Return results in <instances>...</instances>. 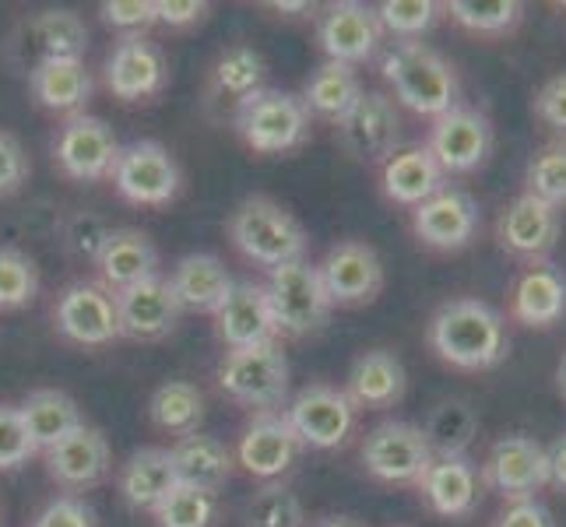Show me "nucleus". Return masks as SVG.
Wrapping results in <instances>:
<instances>
[{
	"instance_id": "nucleus-1",
	"label": "nucleus",
	"mask_w": 566,
	"mask_h": 527,
	"mask_svg": "<svg viewBox=\"0 0 566 527\" xmlns=\"http://www.w3.org/2000/svg\"><path fill=\"white\" fill-rule=\"evenodd\" d=\"M429 345L437 356L454 366L479 373V369H493L506 356V324L500 309H493L482 299H451L437 309L429 320Z\"/></svg>"
},
{
	"instance_id": "nucleus-2",
	"label": "nucleus",
	"mask_w": 566,
	"mask_h": 527,
	"mask_svg": "<svg viewBox=\"0 0 566 527\" xmlns=\"http://www.w3.org/2000/svg\"><path fill=\"white\" fill-rule=\"evenodd\" d=\"M229 236L247 261L261 264L268 271L306 261L310 236L296 222V214L282 208L279 201L253 193L229 219Z\"/></svg>"
},
{
	"instance_id": "nucleus-3",
	"label": "nucleus",
	"mask_w": 566,
	"mask_h": 527,
	"mask_svg": "<svg viewBox=\"0 0 566 527\" xmlns=\"http://www.w3.org/2000/svg\"><path fill=\"white\" fill-rule=\"evenodd\" d=\"M384 77L395 99L419 116H443L458 106V74L426 43H398L384 56Z\"/></svg>"
},
{
	"instance_id": "nucleus-4",
	"label": "nucleus",
	"mask_w": 566,
	"mask_h": 527,
	"mask_svg": "<svg viewBox=\"0 0 566 527\" xmlns=\"http://www.w3.org/2000/svg\"><path fill=\"white\" fill-rule=\"evenodd\" d=\"M264 292H268L271 317H275V330L282 338L317 335L331 317V306H335L321 282L317 264L310 261L275 267Z\"/></svg>"
},
{
	"instance_id": "nucleus-5",
	"label": "nucleus",
	"mask_w": 566,
	"mask_h": 527,
	"mask_svg": "<svg viewBox=\"0 0 566 527\" xmlns=\"http://www.w3.org/2000/svg\"><path fill=\"white\" fill-rule=\"evenodd\" d=\"M237 130L250 151L285 155L310 138V113L300 95L261 88L237 106Z\"/></svg>"
},
{
	"instance_id": "nucleus-6",
	"label": "nucleus",
	"mask_w": 566,
	"mask_h": 527,
	"mask_svg": "<svg viewBox=\"0 0 566 527\" xmlns=\"http://www.w3.org/2000/svg\"><path fill=\"white\" fill-rule=\"evenodd\" d=\"M219 387L232 401H240L258 412H271L289 394V362L279 341L229 348L219 362Z\"/></svg>"
},
{
	"instance_id": "nucleus-7",
	"label": "nucleus",
	"mask_w": 566,
	"mask_h": 527,
	"mask_svg": "<svg viewBox=\"0 0 566 527\" xmlns=\"http://www.w3.org/2000/svg\"><path fill=\"white\" fill-rule=\"evenodd\" d=\"M180 166L159 141H134L120 148L113 169V187L124 201L142 208H163L180 193Z\"/></svg>"
},
{
	"instance_id": "nucleus-8",
	"label": "nucleus",
	"mask_w": 566,
	"mask_h": 527,
	"mask_svg": "<svg viewBox=\"0 0 566 527\" xmlns=\"http://www.w3.org/2000/svg\"><path fill=\"white\" fill-rule=\"evenodd\" d=\"M363 464L366 472L390 482V485H419L426 467L433 464V451L412 422H380L363 440Z\"/></svg>"
},
{
	"instance_id": "nucleus-9",
	"label": "nucleus",
	"mask_w": 566,
	"mask_h": 527,
	"mask_svg": "<svg viewBox=\"0 0 566 527\" xmlns=\"http://www.w3.org/2000/svg\"><path fill=\"white\" fill-rule=\"evenodd\" d=\"M289 425L296 429L303 446L314 451H335L356 429V404L345 398V390L327 387V383H310L292 398Z\"/></svg>"
},
{
	"instance_id": "nucleus-10",
	"label": "nucleus",
	"mask_w": 566,
	"mask_h": 527,
	"mask_svg": "<svg viewBox=\"0 0 566 527\" xmlns=\"http://www.w3.org/2000/svg\"><path fill=\"white\" fill-rule=\"evenodd\" d=\"M338 134L356 162L384 166L401 141V116L395 99L387 92H363L359 103L338 120Z\"/></svg>"
},
{
	"instance_id": "nucleus-11",
	"label": "nucleus",
	"mask_w": 566,
	"mask_h": 527,
	"mask_svg": "<svg viewBox=\"0 0 566 527\" xmlns=\"http://www.w3.org/2000/svg\"><path fill=\"white\" fill-rule=\"evenodd\" d=\"M53 155H56V166H61L71 180L95 183L113 176L116 159H120V145H116V134L106 120L77 113L61 127V134H56Z\"/></svg>"
},
{
	"instance_id": "nucleus-12",
	"label": "nucleus",
	"mask_w": 566,
	"mask_h": 527,
	"mask_svg": "<svg viewBox=\"0 0 566 527\" xmlns=\"http://www.w3.org/2000/svg\"><path fill=\"white\" fill-rule=\"evenodd\" d=\"M321 282L335 306H366L384 288L380 253L363 240H342L327 250L324 264H317Z\"/></svg>"
},
{
	"instance_id": "nucleus-13",
	"label": "nucleus",
	"mask_w": 566,
	"mask_h": 527,
	"mask_svg": "<svg viewBox=\"0 0 566 527\" xmlns=\"http://www.w3.org/2000/svg\"><path fill=\"white\" fill-rule=\"evenodd\" d=\"M479 478L511 503L535 499V493L549 485V457H545V446L532 436H503L493 443Z\"/></svg>"
},
{
	"instance_id": "nucleus-14",
	"label": "nucleus",
	"mask_w": 566,
	"mask_h": 527,
	"mask_svg": "<svg viewBox=\"0 0 566 527\" xmlns=\"http://www.w3.org/2000/svg\"><path fill=\"white\" fill-rule=\"evenodd\" d=\"M426 148L443 172H472L490 159L493 124H490V116L479 109L454 106L451 113L437 116Z\"/></svg>"
},
{
	"instance_id": "nucleus-15",
	"label": "nucleus",
	"mask_w": 566,
	"mask_h": 527,
	"mask_svg": "<svg viewBox=\"0 0 566 527\" xmlns=\"http://www.w3.org/2000/svg\"><path fill=\"white\" fill-rule=\"evenodd\" d=\"M56 330L88 348H103L120 338V317H116V296L109 288L92 282H74L56 299Z\"/></svg>"
},
{
	"instance_id": "nucleus-16",
	"label": "nucleus",
	"mask_w": 566,
	"mask_h": 527,
	"mask_svg": "<svg viewBox=\"0 0 566 527\" xmlns=\"http://www.w3.org/2000/svg\"><path fill=\"white\" fill-rule=\"evenodd\" d=\"M169 82V64L159 43L148 35H124L106 56V88L124 103L159 95Z\"/></svg>"
},
{
	"instance_id": "nucleus-17",
	"label": "nucleus",
	"mask_w": 566,
	"mask_h": 527,
	"mask_svg": "<svg viewBox=\"0 0 566 527\" xmlns=\"http://www.w3.org/2000/svg\"><path fill=\"white\" fill-rule=\"evenodd\" d=\"M184 306L172 296V285L163 275H151L138 285L116 292V317H120V335L134 341H159L172 335L180 324Z\"/></svg>"
},
{
	"instance_id": "nucleus-18",
	"label": "nucleus",
	"mask_w": 566,
	"mask_h": 527,
	"mask_svg": "<svg viewBox=\"0 0 566 527\" xmlns=\"http://www.w3.org/2000/svg\"><path fill=\"white\" fill-rule=\"evenodd\" d=\"M321 50L327 53V61L335 64H359L369 61L377 53L384 29L374 8L359 4V0H342V4H331L317 25Z\"/></svg>"
},
{
	"instance_id": "nucleus-19",
	"label": "nucleus",
	"mask_w": 566,
	"mask_h": 527,
	"mask_svg": "<svg viewBox=\"0 0 566 527\" xmlns=\"http://www.w3.org/2000/svg\"><path fill=\"white\" fill-rule=\"evenodd\" d=\"M303 443L296 429L289 425L285 412H258L240 436L237 461L253 478H279L296 464Z\"/></svg>"
},
{
	"instance_id": "nucleus-20",
	"label": "nucleus",
	"mask_w": 566,
	"mask_h": 527,
	"mask_svg": "<svg viewBox=\"0 0 566 527\" xmlns=\"http://www.w3.org/2000/svg\"><path fill=\"white\" fill-rule=\"evenodd\" d=\"M14 46L22 50L29 71L53 61H82L88 50V29L74 11H39L22 25Z\"/></svg>"
},
{
	"instance_id": "nucleus-21",
	"label": "nucleus",
	"mask_w": 566,
	"mask_h": 527,
	"mask_svg": "<svg viewBox=\"0 0 566 527\" xmlns=\"http://www.w3.org/2000/svg\"><path fill=\"white\" fill-rule=\"evenodd\" d=\"M416 236L433 250H461L475 240L479 232V204L464 190H440L419 208H412Z\"/></svg>"
},
{
	"instance_id": "nucleus-22",
	"label": "nucleus",
	"mask_w": 566,
	"mask_h": 527,
	"mask_svg": "<svg viewBox=\"0 0 566 527\" xmlns=\"http://www.w3.org/2000/svg\"><path fill=\"white\" fill-rule=\"evenodd\" d=\"M214 330L229 348H250L279 341L268 292L258 282H232L226 303L214 309Z\"/></svg>"
},
{
	"instance_id": "nucleus-23",
	"label": "nucleus",
	"mask_w": 566,
	"mask_h": 527,
	"mask_svg": "<svg viewBox=\"0 0 566 527\" xmlns=\"http://www.w3.org/2000/svg\"><path fill=\"white\" fill-rule=\"evenodd\" d=\"M109 443L95 425L74 429L67 440L46 451V472L64 489H92L109 475Z\"/></svg>"
},
{
	"instance_id": "nucleus-24",
	"label": "nucleus",
	"mask_w": 566,
	"mask_h": 527,
	"mask_svg": "<svg viewBox=\"0 0 566 527\" xmlns=\"http://www.w3.org/2000/svg\"><path fill=\"white\" fill-rule=\"evenodd\" d=\"M496 236H500V246L511 250L514 257L538 261L559 240V211L553 204L532 198V193H521V198L500 214Z\"/></svg>"
},
{
	"instance_id": "nucleus-25",
	"label": "nucleus",
	"mask_w": 566,
	"mask_h": 527,
	"mask_svg": "<svg viewBox=\"0 0 566 527\" xmlns=\"http://www.w3.org/2000/svg\"><path fill=\"white\" fill-rule=\"evenodd\" d=\"M405 387H408V373L395 351L369 348L348 369L345 398L356 404V412L359 408L384 412V408H395L405 398Z\"/></svg>"
},
{
	"instance_id": "nucleus-26",
	"label": "nucleus",
	"mask_w": 566,
	"mask_h": 527,
	"mask_svg": "<svg viewBox=\"0 0 566 527\" xmlns=\"http://www.w3.org/2000/svg\"><path fill=\"white\" fill-rule=\"evenodd\" d=\"M479 472L468 457H433L419 478L422 499L440 517H468L479 503Z\"/></svg>"
},
{
	"instance_id": "nucleus-27",
	"label": "nucleus",
	"mask_w": 566,
	"mask_h": 527,
	"mask_svg": "<svg viewBox=\"0 0 566 527\" xmlns=\"http://www.w3.org/2000/svg\"><path fill=\"white\" fill-rule=\"evenodd\" d=\"M177 485V464H172V454L163 451V446L134 451L124 461L120 475H116V489H120L124 503L134 506V510H155Z\"/></svg>"
},
{
	"instance_id": "nucleus-28",
	"label": "nucleus",
	"mask_w": 566,
	"mask_h": 527,
	"mask_svg": "<svg viewBox=\"0 0 566 527\" xmlns=\"http://www.w3.org/2000/svg\"><path fill=\"white\" fill-rule=\"evenodd\" d=\"M443 176L447 172L437 166L429 148L416 145V148H405V151L390 155V159L384 162L380 183H384L387 201H395L401 208H419L422 201H429L433 193L443 190Z\"/></svg>"
},
{
	"instance_id": "nucleus-29",
	"label": "nucleus",
	"mask_w": 566,
	"mask_h": 527,
	"mask_svg": "<svg viewBox=\"0 0 566 527\" xmlns=\"http://www.w3.org/2000/svg\"><path fill=\"white\" fill-rule=\"evenodd\" d=\"M95 267H99V275H103V288L124 292L155 275L159 250H155V243L142 229H113Z\"/></svg>"
},
{
	"instance_id": "nucleus-30",
	"label": "nucleus",
	"mask_w": 566,
	"mask_h": 527,
	"mask_svg": "<svg viewBox=\"0 0 566 527\" xmlns=\"http://www.w3.org/2000/svg\"><path fill=\"white\" fill-rule=\"evenodd\" d=\"M172 296L180 299L184 309H198V314H214L232 288V275L214 253H187V257L172 267Z\"/></svg>"
},
{
	"instance_id": "nucleus-31",
	"label": "nucleus",
	"mask_w": 566,
	"mask_h": 527,
	"mask_svg": "<svg viewBox=\"0 0 566 527\" xmlns=\"http://www.w3.org/2000/svg\"><path fill=\"white\" fill-rule=\"evenodd\" d=\"M172 464H177V478L180 485H190V489H205L214 493L229 482L232 475V454L222 440H214L208 433H190L172 443Z\"/></svg>"
},
{
	"instance_id": "nucleus-32",
	"label": "nucleus",
	"mask_w": 566,
	"mask_h": 527,
	"mask_svg": "<svg viewBox=\"0 0 566 527\" xmlns=\"http://www.w3.org/2000/svg\"><path fill=\"white\" fill-rule=\"evenodd\" d=\"M514 317L524 327H553L566 314V275L549 264L528 267L514 285Z\"/></svg>"
},
{
	"instance_id": "nucleus-33",
	"label": "nucleus",
	"mask_w": 566,
	"mask_h": 527,
	"mask_svg": "<svg viewBox=\"0 0 566 527\" xmlns=\"http://www.w3.org/2000/svg\"><path fill=\"white\" fill-rule=\"evenodd\" d=\"M18 412H22V422L29 429L35 451H53V446L61 440H67L74 429L85 425L77 401L71 394H64V390H53V387L32 390V394L18 404Z\"/></svg>"
},
{
	"instance_id": "nucleus-34",
	"label": "nucleus",
	"mask_w": 566,
	"mask_h": 527,
	"mask_svg": "<svg viewBox=\"0 0 566 527\" xmlns=\"http://www.w3.org/2000/svg\"><path fill=\"white\" fill-rule=\"evenodd\" d=\"M29 88L39 106L50 113H64L71 120L92 99V74L85 61H53L29 71Z\"/></svg>"
},
{
	"instance_id": "nucleus-35",
	"label": "nucleus",
	"mask_w": 566,
	"mask_h": 527,
	"mask_svg": "<svg viewBox=\"0 0 566 527\" xmlns=\"http://www.w3.org/2000/svg\"><path fill=\"white\" fill-rule=\"evenodd\" d=\"M359 95H363V85H359L356 67L327 61L310 74V82L303 88V106L306 113L321 116V120L338 124L342 116L359 103Z\"/></svg>"
},
{
	"instance_id": "nucleus-36",
	"label": "nucleus",
	"mask_w": 566,
	"mask_h": 527,
	"mask_svg": "<svg viewBox=\"0 0 566 527\" xmlns=\"http://www.w3.org/2000/svg\"><path fill=\"white\" fill-rule=\"evenodd\" d=\"M419 429L433 457H464L479 436V415L464 401H440Z\"/></svg>"
},
{
	"instance_id": "nucleus-37",
	"label": "nucleus",
	"mask_w": 566,
	"mask_h": 527,
	"mask_svg": "<svg viewBox=\"0 0 566 527\" xmlns=\"http://www.w3.org/2000/svg\"><path fill=\"white\" fill-rule=\"evenodd\" d=\"M151 422L169 436H190L198 433L205 419V394L187 380H169L151 394Z\"/></svg>"
},
{
	"instance_id": "nucleus-38",
	"label": "nucleus",
	"mask_w": 566,
	"mask_h": 527,
	"mask_svg": "<svg viewBox=\"0 0 566 527\" xmlns=\"http://www.w3.org/2000/svg\"><path fill=\"white\" fill-rule=\"evenodd\" d=\"M264 74H268L264 56L247 43H237L214 61L211 85L219 95H229V99H237L240 106L243 99H250V95H258L264 88Z\"/></svg>"
},
{
	"instance_id": "nucleus-39",
	"label": "nucleus",
	"mask_w": 566,
	"mask_h": 527,
	"mask_svg": "<svg viewBox=\"0 0 566 527\" xmlns=\"http://www.w3.org/2000/svg\"><path fill=\"white\" fill-rule=\"evenodd\" d=\"M155 524L159 527H214L222 517V506L214 493L177 485L159 506H155Z\"/></svg>"
},
{
	"instance_id": "nucleus-40",
	"label": "nucleus",
	"mask_w": 566,
	"mask_h": 527,
	"mask_svg": "<svg viewBox=\"0 0 566 527\" xmlns=\"http://www.w3.org/2000/svg\"><path fill=\"white\" fill-rule=\"evenodd\" d=\"M243 527H306L303 503L289 485L271 482L261 493L250 496L243 510Z\"/></svg>"
},
{
	"instance_id": "nucleus-41",
	"label": "nucleus",
	"mask_w": 566,
	"mask_h": 527,
	"mask_svg": "<svg viewBox=\"0 0 566 527\" xmlns=\"http://www.w3.org/2000/svg\"><path fill=\"white\" fill-rule=\"evenodd\" d=\"M39 271L29 253L0 246V309H22L35 299Z\"/></svg>"
},
{
	"instance_id": "nucleus-42",
	"label": "nucleus",
	"mask_w": 566,
	"mask_h": 527,
	"mask_svg": "<svg viewBox=\"0 0 566 527\" xmlns=\"http://www.w3.org/2000/svg\"><path fill=\"white\" fill-rule=\"evenodd\" d=\"M451 18L468 32L496 35L521 22V4L517 0H454Z\"/></svg>"
},
{
	"instance_id": "nucleus-43",
	"label": "nucleus",
	"mask_w": 566,
	"mask_h": 527,
	"mask_svg": "<svg viewBox=\"0 0 566 527\" xmlns=\"http://www.w3.org/2000/svg\"><path fill=\"white\" fill-rule=\"evenodd\" d=\"M528 193L556 211L566 208V145L542 148L528 162Z\"/></svg>"
},
{
	"instance_id": "nucleus-44",
	"label": "nucleus",
	"mask_w": 566,
	"mask_h": 527,
	"mask_svg": "<svg viewBox=\"0 0 566 527\" xmlns=\"http://www.w3.org/2000/svg\"><path fill=\"white\" fill-rule=\"evenodd\" d=\"M437 4L433 0H384L377 8L380 29L401 35V43H416L422 32L433 29L437 22Z\"/></svg>"
},
{
	"instance_id": "nucleus-45",
	"label": "nucleus",
	"mask_w": 566,
	"mask_h": 527,
	"mask_svg": "<svg viewBox=\"0 0 566 527\" xmlns=\"http://www.w3.org/2000/svg\"><path fill=\"white\" fill-rule=\"evenodd\" d=\"M109 225L92 211H74L71 219L64 222V246L71 257L77 261H88V264H99L103 257V246L109 240Z\"/></svg>"
},
{
	"instance_id": "nucleus-46",
	"label": "nucleus",
	"mask_w": 566,
	"mask_h": 527,
	"mask_svg": "<svg viewBox=\"0 0 566 527\" xmlns=\"http://www.w3.org/2000/svg\"><path fill=\"white\" fill-rule=\"evenodd\" d=\"M35 454V443L22 422L18 404H0V472H14V467L29 464Z\"/></svg>"
},
{
	"instance_id": "nucleus-47",
	"label": "nucleus",
	"mask_w": 566,
	"mask_h": 527,
	"mask_svg": "<svg viewBox=\"0 0 566 527\" xmlns=\"http://www.w3.org/2000/svg\"><path fill=\"white\" fill-rule=\"evenodd\" d=\"M103 22L124 35H145L155 25V0H106Z\"/></svg>"
},
{
	"instance_id": "nucleus-48",
	"label": "nucleus",
	"mask_w": 566,
	"mask_h": 527,
	"mask_svg": "<svg viewBox=\"0 0 566 527\" xmlns=\"http://www.w3.org/2000/svg\"><path fill=\"white\" fill-rule=\"evenodd\" d=\"M29 172H32V166H29V155H25L22 141H18L11 130H0V198L22 190Z\"/></svg>"
},
{
	"instance_id": "nucleus-49",
	"label": "nucleus",
	"mask_w": 566,
	"mask_h": 527,
	"mask_svg": "<svg viewBox=\"0 0 566 527\" xmlns=\"http://www.w3.org/2000/svg\"><path fill=\"white\" fill-rule=\"evenodd\" d=\"M32 527H95V514L85 499L61 496V499L46 503V510L35 517Z\"/></svg>"
},
{
	"instance_id": "nucleus-50",
	"label": "nucleus",
	"mask_w": 566,
	"mask_h": 527,
	"mask_svg": "<svg viewBox=\"0 0 566 527\" xmlns=\"http://www.w3.org/2000/svg\"><path fill=\"white\" fill-rule=\"evenodd\" d=\"M535 113H538V120L542 124H549L553 130L566 134V71L549 77L538 95H535Z\"/></svg>"
},
{
	"instance_id": "nucleus-51",
	"label": "nucleus",
	"mask_w": 566,
	"mask_h": 527,
	"mask_svg": "<svg viewBox=\"0 0 566 527\" xmlns=\"http://www.w3.org/2000/svg\"><path fill=\"white\" fill-rule=\"evenodd\" d=\"M493 527H556V524L538 499H514L511 506H503V514L496 517Z\"/></svg>"
},
{
	"instance_id": "nucleus-52",
	"label": "nucleus",
	"mask_w": 566,
	"mask_h": 527,
	"mask_svg": "<svg viewBox=\"0 0 566 527\" xmlns=\"http://www.w3.org/2000/svg\"><path fill=\"white\" fill-rule=\"evenodd\" d=\"M205 14L208 4H201V0H155V22H163L169 29L198 25Z\"/></svg>"
},
{
	"instance_id": "nucleus-53",
	"label": "nucleus",
	"mask_w": 566,
	"mask_h": 527,
	"mask_svg": "<svg viewBox=\"0 0 566 527\" xmlns=\"http://www.w3.org/2000/svg\"><path fill=\"white\" fill-rule=\"evenodd\" d=\"M545 457H549V485L566 493V433L553 440V446H545Z\"/></svg>"
},
{
	"instance_id": "nucleus-54",
	"label": "nucleus",
	"mask_w": 566,
	"mask_h": 527,
	"mask_svg": "<svg viewBox=\"0 0 566 527\" xmlns=\"http://www.w3.org/2000/svg\"><path fill=\"white\" fill-rule=\"evenodd\" d=\"M314 527H359V524L342 520V517H327V520H321V524H314Z\"/></svg>"
},
{
	"instance_id": "nucleus-55",
	"label": "nucleus",
	"mask_w": 566,
	"mask_h": 527,
	"mask_svg": "<svg viewBox=\"0 0 566 527\" xmlns=\"http://www.w3.org/2000/svg\"><path fill=\"white\" fill-rule=\"evenodd\" d=\"M275 11H285V14H292V11H310V4H271Z\"/></svg>"
},
{
	"instance_id": "nucleus-56",
	"label": "nucleus",
	"mask_w": 566,
	"mask_h": 527,
	"mask_svg": "<svg viewBox=\"0 0 566 527\" xmlns=\"http://www.w3.org/2000/svg\"><path fill=\"white\" fill-rule=\"evenodd\" d=\"M559 387H563V394H566V351H563V359H559Z\"/></svg>"
}]
</instances>
